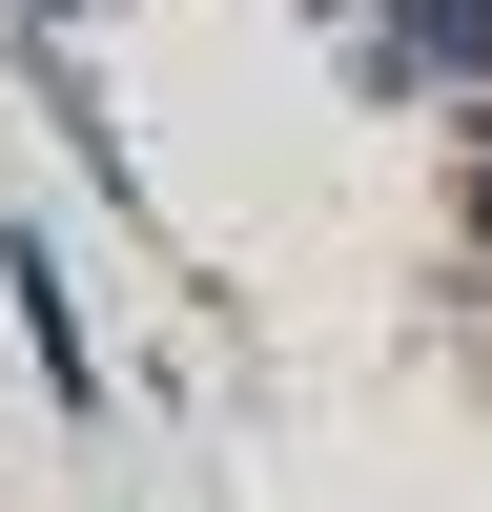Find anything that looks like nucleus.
<instances>
[{
  "label": "nucleus",
  "instance_id": "4",
  "mask_svg": "<svg viewBox=\"0 0 492 512\" xmlns=\"http://www.w3.org/2000/svg\"><path fill=\"white\" fill-rule=\"evenodd\" d=\"M21 21H123V0H21Z\"/></svg>",
  "mask_w": 492,
  "mask_h": 512
},
{
  "label": "nucleus",
  "instance_id": "3",
  "mask_svg": "<svg viewBox=\"0 0 492 512\" xmlns=\"http://www.w3.org/2000/svg\"><path fill=\"white\" fill-rule=\"evenodd\" d=\"M451 246H472V287H492V103L451 123Z\"/></svg>",
  "mask_w": 492,
  "mask_h": 512
},
{
  "label": "nucleus",
  "instance_id": "2",
  "mask_svg": "<svg viewBox=\"0 0 492 512\" xmlns=\"http://www.w3.org/2000/svg\"><path fill=\"white\" fill-rule=\"evenodd\" d=\"M0 308H21L41 410H62V431H103V349H82V287H62V246H41V226H0Z\"/></svg>",
  "mask_w": 492,
  "mask_h": 512
},
{
  "label": "nucleus",
  "instance_id": "1",
  "mask_svg": "<svg viewBox=\"0 0 492 512\" xmlns=\"http://www.w3.org/2000/svg\"><path fill=\"white\" fill-rule=\"evenodd\" d=\"M349 103H492V0H369L349 21Z\"/></svg>",
  "mask_w": 492,
  "mask_h": 512
}]
</instances>
